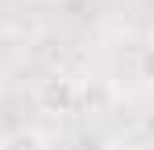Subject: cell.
<instances>
[{
	"label": "cell",
	"mask_w": 154,
	"mask_h": 150,
	"mask_svg": "<svg viewBox=\"0 0 154 150\" xmlns=\"http://www.w3.org/2000/svg\"><path fill=\"white\" fill-rule=\"evenodd\" d=\"M0 150H50V146L38 129H13V133L0 138Z\"/></svg>",
	"instance_id": "cell-2"
},
{
	"label": "cell",
	"mask_w": 154,
	"mask_h": 150,
	"mask_svg": "<svg viewBox=\"0 0 154 150\" xmlns=\"http://www.w3.org/2000/svg\"><path fill=\"white\" fill-rule=\"evenodd\" d=\"M150 133H154V117H150Z\"/></svg>",
	"instance_id": "cell-3"
},
{
	"label": "cell",
	"mask_w": 154,
	"mask_h": 150,
	"mask_svg": "<svg viewBox=\"0 0 154 150\" xmlns=\"http://www.w3.org/2000/svg\"><path fill=\"white\" fill-rule=\"evenodd\" d=\"M79 100V88L75 79H67V75H54V79H46V88H42V104L50 108V113H71Z\"/></svg>",
	"instance_id": "cell-1"
},
{
	"label": "cell",
	"mask_w": 154,
	"mask_h": 150,
	"mask_svg": "<svg viewBox=\"0 0 154 150\" xmlns=\"http://www.w3.org/2000/svg\"><path fill=\"white\" fill-rule=\"evenodd\" d=\"M150 42H154V33H150Z\"/></svg>",
	"instance_id": "cell-4"
}]
</instances>
